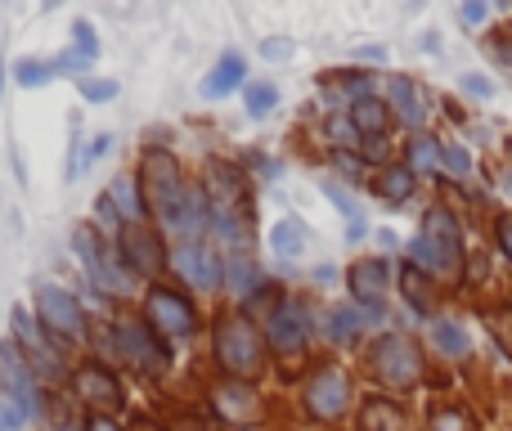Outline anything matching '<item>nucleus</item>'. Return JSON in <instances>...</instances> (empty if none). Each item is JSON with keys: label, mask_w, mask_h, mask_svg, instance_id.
Wrapping results in <instances>:
<instances>
[{"label": "nucleus", "mask_w": 512, "mask_h": 431, "mask_svg": "<svg viewBox=\"0 0 512 431\" xmlns=\"http://www.w3.org/2000/svg\"><path fill=\"white\" fill-rule=\"evenodd\" d=\"M122 247H126V256H131V265L140 274H158L162 270V243L149 234V229H126L122 234Z\"/></svg>", "instance_id": "nucleus-12"}, {"label": "nucleus", "mask_w": 512, "mask_h": 431, "mask_svg": "<svg viewBox=\"0 0 512 431\" xmlns=\"http://www.w3.org/2000/svg\"><path fill=\"white\" fill-rule=\"evenodd\" d=\"M436 167H441V149H436V140L418 135V140L409 144V171H414V176H432Z\"/></svg>", "instance_id": "nucleus-20"}, {"label": "nucleus", "mask_w": 512, "mask_h": 431, "mask_svg": "<svg viewBox=\"0 0 512 431\" xmlns=\"http://www.w3.org/2000/svg\"><path fill=\"white\" fill-rule=\"evenodd\" d=\"M351 288L373 315H382V288H387V265L382 261H360L351 270Z\"/></svg>", "instance_id": "nucleus-11"}, {"label": "nucleus", "mask_w": 512, "mask_h": 431, "mask_svg": "<svg viewBox=\"0 0 512 431\" xmlns=\"http://www.w3.org/2000/svg\"><path fill=\"white\" fill-rule=\"evenodd\" d=\"M436 431H468V418H459V414H441V418H436Z\"/></svg>", "instance_id": "nucleus-35"}, {"label": "nucleus", "mask_w": 512, "mask_h": 431, "mask_svg": "<svg viewBox=\"0 0 512 431\" xmlns=\"http://www.w3.org/2000/svg\"><path fill=\"white\" fill-rule=\"evenodd\" d=\"M90 431H122V427H117V423H108L104 414H95V418H90Z\"/></svg>", "instance_id": "nucleus-37"}, {"label": "nucleus", "mask_w": 512, "mask_h": 431, "mask_svg": "<svg viewBox=\"0 0 512 431\" xmlns=\"http://www.w3.org/2000/svg\"><path fill=\"white\" fill-rule=\"evenodd\" d=\"M432 342L441 346L445 355H468V333H463L459 324H450V319H441V324H432Z\"/></svg>", "instance_id": "nucleus-23"}, {"label": "nucleus", "mask_w": 512, "mask_h": 431, "mask_svg": "<svg viewBox=\"0 0 512 431\" xmlns=\"http://www.w3.org/2000/svg\"><path fill=\"white\" fill-rule=\"evenodd\" d=\"M373 369H378L382 382H391V387H409V382L418 378V351L409 337H382L378 346H373Z\"/></svg>", "instance_id": "nucleus-2"}, {"label": "nucleus", "mask_w": 512, "mask_h": 431, "mask_svg": "<svg viewBox=\"0 0 512 431\" xmlns=\"http://www.w3.org/2000/svg\"><path fill=\"white\" fill-rule=\"evenodd\" d=\"M414 265L436 270L445 279H459L463 274V243H459V225L450 220V212H427L423 238H414Z\"/></svg>", "instance_id": "nucleus-1"}, {"label": "nucleus", "mask_w": 512, "mask_h": 431, "mask_svg": "<svg viewBox=\"0 0 512 431\" xmlns=\"http://www.w3.org/2000/svg\"><path fill=\"white\" fill-rule=\"evenodd\" d=\"M409 189H414V171H409V167H391L387 176L378 180V194L387 198V203H405Z\"/></svg>", "instance_id": "nucleus-22"}, {"label": "nucleus", "mask_w": 512, "mask_h": 431, "mask_svg": "<svg viewBox=\"0 0 512 431\" xmlns=\"http://www.w3.org/2000/svg\"><path fill=\"white\" fill-rule=\"evenodd\" d=\"M274 99H279V95H274V86H265V81H261V86H248V113L265 117L274 108Z\"/></svg>", "instance_id": "nucleus-27"}, {"label": "nucleus", "mask_w": 512, "mask_h": 431, "mask_svg": "<svg viewBox=\"0 0 512 431\" xmlns=\"http://www.w3.org/2000/svg\"><path fill=\"white\" fill-rule=\"evenodd\" d=\"M230 283H234V292H252V288H256V270H252L248 256H234V265H230Z\"/></svg>", "instance_id": "nucleus-28"}, {"label": "nucleus", "mask_w": 512, "mask_h": 431, "mask_svg": "<svg viewBox=\"0 0 512 431\" xmlns=\"http://www.w3.org/2000/svg\"><path fill=\"white\" fill-rule=\"evenodd\" d=\"M270 342L279 346V351H297V346L306 342V315H301V306L283 301V306L274 310L270 315Z\"/></svg>", "instance_id": "nucleus-10"}, {"label": "nucleus", "mask_w": 512, "mask_h": 431, "mask_svg": "<svg viewBox=\"0 0 512 431\" xmlns=\"http://www.w3.org/2000/svg\"><path fill=\"white\" fill-rule=\"evenodd\" d=\"M32 414H36V400H27V396H18V391L0 387V431H18Z\"/></svg>", "instance_id": "nucleus-17"}, {"label": "nucleus", "mask_w": 512, "mask_h": 431, "mask_svg": "<svg viewBox=\"0 0 512 431\" xmlns=\"http://www.w3.org/2000/svg\"><path fill=\"white\" fill-rule=\"evenodd\" d=\"M36 306H41V319L54 328V333H63V337L81 333V306L63 288H41L36 292Z\"/></svg>", "instance_id": "nucleus-5"}, {"label": "nucleus", "mask_w": 512, "mask_h": 431, "mask_svg": "<svg viewBox=\"0 0 512 431\" xmlns=\"http://www.w3.org/2000/svg\"><path fill=\"white\" fill-rule=\"evenodd\" d=\"M270 247L279 256H297L301 247H306V229H301L297 220H279V225L270 229Z\"/></svg>", "instance_id": "nucleus-19"}, {"label": "nucleus", "mask_w": 512, "mask_h": 431, "mask_svg": "<svg viewBox=\"0 0 512 431\" xmlns=\"http://www.w3.org/2000/svg\"><path fill=\"white\" fill-rule=\"evenodd\" d=\"M405 297L414 301L418 310H427V292H423V279H418V270H405Z\"/></svg>", "instance_id": "nucleus-30"}, {"label": "nucleus", "mask_w": 512, "mask_h": 431, "mask_svg": "<svg viewBox=\"0 0 512 431\" xmlns=\"http://www.w3.org/2000/svg\"><path fill=\"white\" fill-rule=\"evenodd\" d=\"M441 158H445V167H450L454 176H468V167H472V162H468V153H463V149H454V144H450V149H445Z\"/></svg>", "instance_id": "nucleus-31"}, {"label": "nucleus", "mask_w": 512, "mask_h": 431, "mask_svg": "<svg viewBox=\"0 0 512 431\" xmlns=\"http://www.w3.org/2000/svg\"><path fill=\"white\" fill-rule=\"evenodd\" d=\"M391 104L400 108V117H405L409 126H423V122H427L423 95H418V86H414V81H405V77H396V81H391Z\"/></svg>", "instance_id": "nucleus-15"}, {"label": "nucleus", "mask_w": 512, "mask_h": 431, "mask_svg": "<svg viewBox=\"0 0 512 431\" xmlns=\"http://www.w3.org/2000/svg\"><path fill=\"white\" fill-rule=\"evenodd\" d=\"M216 405H221V414H230V418H248L252 414V391L221 387V391H216Z\"/></svg>", "instance_id": "nucleus-24"}, {"label": "nucleus", "mask_w": 512, "mask_h": 431, "mask_svg": "<svg viewBox=\"0 0 512 431\" xmlns=\"http://www.w3.org/2000/svg\"><path fill=\"white\" fill-rule=\"evenodd\" d=\"M239 81H243V59H239V54H225V59L216 63L212 77L203 81V95H207V99H221V95H230Z\"/></svg>", "instance_id": "nucleus-16"}, {"label": "nucleus", "mask_w": 512, "mask_h": 431, "mask_svg": "<svg viewBox=\"0 0 512 431\" xmlns=\"http://www.w3.org/2000/svg\"><path fill=\"white\" fill-rule=\"evenodd\" d=\"M463 90H468V95H481V99L495 95V86H490L486 77H463Z\"/></svg>", "instance_id": "nucleus-34"}, {"label": "nucleus", "mask_w": 512, "mask_h": 431, "mask_svg": "<svg viewBox=\"0 0 512 431\" xmlns=\"http://www.w3.org/2000/svg\"><path fill=\"white\" fill-rule=\"evenodd\" d=\"M176 270L185 274L194 288H216V283H221V261H216V252H207V247H180Z\"/></svg>", "instance_id": "nucleus-8"}, {"label": "nucleus", "mask_w": 512, "mask_h": 431, "mask_svg": "<svg viewBox=\"0 0 512 431\" xmlns=\"http://www.w3.org/2000/svg\"><path fill=\"white\" fill-rule=\"evenodd\" d=\"M117 346H122V360L144 364V369H158V364L167 360V351H162V346L153 342L140 324H122V328H117Z\"/></svg>", "instance_id": "nucleus-9"}, {"label": "nucleus", "mask_w": 512, "mask_h": 431, "mask_svg": "<svg viewBox=\"0 0 512 431\" xmlns=\"http://www.w3.org/2000/svg\"><path fill=\"white\" fill-rule=\"evenodd\" d=\"M364 427L369 431H400V414L387 409V405H373L369 414H364Z\"/></svg>", "instance_id": "nucleus-26"}, {"label": "nucleus", "mask_w": 512, "mask_h": 431, "mask_svg": "<svg viewBox=\"0 0 512 431\" xmlns=\"http://www.w3.org/2000/svg\"><path fill=\"white\" fill-rule=\"evenodd\" d=\"M346 400H351V382H346V373L324 369L315 382H310V409H315L319 418H337L346 409Z\"/></svg>", "instance_id": "nucleus-7"}, {"label": "nucleus", "mask_w": 512, "mask_h": 431, "mask_svg": "<svg viewBox=\"0 0 512 431\" xmlns=\"http://www.w3.org/2000/svg\"><path fill=\"white\" fill-rule=\"evenodd\" d=\"M486 14H490L486 5H463V23H472V27H477V23H486Z\"/></svg>", "instance_id": "nucleus-36"}, {"label": "nucleus", "mask_w": 512, "mask_h": 431, "mask_svg": "<svg viewBox=\"0 0 512 431\" xmlns=\"http://www.w3.org/2000/svg\"><path fill=\"white\" fill-rule=\"evenodd\" d=\"M149 319L162 328V333H171V337L194 333V310H189L176 292H162V288L149 292Z\"/></svg>", "instance_id": "nucleus-6"}, {"label": "nucleus", "mask_w": 512, "mask_h": 431, "mask_svg": "<svg viewBox=\"0 0 512 431\" xmlns=\"http://www.w3.org/2000/svg\"><path fill=\"white\" fill-rule=\"evenodd\" d=\"M351 122H355V131H364V135H382L387 131V108H382L378 99H360V104L351 108Z\"/></svg>", "instance_id": "nucleus-18"}, {"label": "nucleus", "mask_w": 512, "mask_h": 431, "mask_svg": "<svg viewBox=\"0 0 512 431\" xmlns=\"http://www.w3.org/2000/svg\"><path fill=\"white\" fill-rule=\"evenodd\" d=\"M14 324H18V337H23V346L36 355V364H41L45 373H59V351H54V346L41 337V328L27 319V310H14Z\"/></svg>", "instance_id": "nucleus-14"}, {"label": "nucleus", "mask_w": 512, "mask_h": 431, "mask_svg": "<svg viewBox=\"0 0 512 431\" xmlns=\"http://www.w3.org/2000/svg\"><path fill=\"white\" fill-rule=\"evenodd\" d=\"M499 238H504V252L512 256V216L504 220V225H499Z\"/></svg>", "instance_id": "nucleus-38"}, {"label": "nucleus", "mask_w": 512, "mask_h": 431, "mask_svg": "<svg viewBox=\"0 0 512 431\" xmlns=\"http://www.w3.org/2000/svg\"><path fill=\"white\" fill-rule=\"evenodd\" d=\"M77 54L81 59H95V36H90V23H77Z\"/></svg>", "instance_id": "nucleus-33"}, {"label": "nucleus", "mask_w": 512, "mask_h": 431, "mask_svg": "<svg viewBox=\"0 0 512 431\" xmlns=\"http://www.w3.org/2000/svg\"><path fill=\"white\" fill-rule=\"evenodd\" d=\"M72 243H77V256H81V265L90 270V279L99 283V288H108V292H131V283H126V274L113 265V256L99 247V238H95V229H86L81 225L77 234H72Z\"/></svg>", "instance_id": "nucleus-4"}, {"label": "nucleus", "mask_w": 512, "mask_h": 431, "mask_svg": "<svg viewBox=\"0 0 512 431\" xmlns=\"http://www.w3.org/2000/svg\"><path fill=\"white\" fill-rule=\"evenodd\" d=\"M108 203L122 207L126 220H140L144 216V203H140V194H135V180L131 176H117L113 180V194H108Z\"/></svg>", "instance_id": "nucleus-21"}, {"label": "nucleus", "mask_w": 512, "mask_h": 431, "mask_svg": "<svg viewBox=\"0 0 512 431\" xmlns=\"http://www.w3.org/2000/svg\"><path fill=\"white\" fill-rule=\"evenodd\" d=\"M216 355L230 373H252L256 360H261V346H256V333L243 319H230V324L216 333Z\"/></svg>", "instance_id": "nucleus-3"}, {"label": "nucleus", "mask_w": 512, "mask_h": 431, "mask_svg": "<svg viewBox=\"0 0 512 431\" xmlns=\"http://www.w3.org/2000/svg\"><path fill=\"white\" fill-rule=\"evenodd\" d=\"M18 81H23V86H41V81H50V63L23 59V63H18Z\"/></svg>", "instance_id": "nucleus-29"}, {"label": "nucleus", "mask_w": 512, "mask_h": 431, "mask_svg": "<svg viewBox=\"0 0 512 431\" xmlns=\"http://www.w3.org/2000/svg\"><path fill=\"white\" fill-rule=\"evenodd\" d=\"M265 54H270V59H288V45H283V41H270V45H265Z\"/></svg>", "instance_id": "nucleus-39"}, {"label": "nucleus", "mask_w": 512, "mask_h": 431, "mask_svg": "<svg viewBox=\"0 0 512 431\" xmlns=\"http://www.w3.org/2000/svg\"><path fill=\"white\" fill-rule=\"evenodd\" d=\"M81 95H86V99H113L117 86H113V81H81Z\"/></svg>", "instance_id": "nucleus-32"}, {"label": "nucleus", "mask_w": 512, "mask_h": 431, "mask_svg": "<svg viewBox=\"0 0 512 431\" xmlns=\"http://www.w3.org/2000/svg\"><path fill=\"white\" fill-rule=\"evenodd\" d=\"M328 333L337 337V342H351V337H360V315H355L351 306H337L333 310V328Z\"/></svg>", "instance_id": "nucleus-25"}, {"label": "nucleus", "mask_w": 512, "mask_h": 431, "mask_svg": "<svg viewBox=\"0 0 512 431\" xmlns=\"http://www.w3.org/2000/svg\"><path fill=\"white\" fill-rule=\"evenodd\" d=\"M77 391L86 400H95V405H104V409H122V400H126L122 387H117L104 369H81L77 373Z\"/></svg>", "instance_id": "nucleus-13"}]
</instances>
